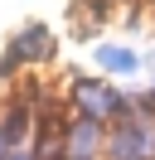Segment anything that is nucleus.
I'll use <instances>...</instances> for the list:
<instances>
[{
  "instance_id": "nucleus-7",
  "label": "nucleus",
  "mask_w": 155,
  "mask_h": 160,
  "mask_svg": "<svg viewBox=\"0 0 155 160\" xmlns=\"http://www.w3.org/2000/svg\"><path fill=\"white\" fill-rule=\"evenodd\" d=\"M5 160H34V155H29V150H24V146H19V150H10V155H5Z\"/></svg>"
},
{
  "instance_id": "nucleus-6",
  "label": "nucleus",
  "mask_w": 155,
  "mask_h": 160,
  "mask_svg": "<svg viewBox=\"0 0 155 160\" xmlns=\"http://www.w3.org/2000/svg\"><path fill=\"white\" fill-rule=\"evenodd\" d=\"M29 126H34V107H29V102H15V107L0 117V136H5L10 146H19V141L29 136Z\"/></svg>"
},
{
  "instance_id": "nucleus-3",
  "label": "nucleus",
  "mask_w": 155,
  "mask_h": 160,
  "mask_svg": "<svg viewBox=\"0 0 155 160\" xmlns=\"http://www.w3.org/2000/svg\"><path fill=\"white\" fill-rule=\"evenodd\" d=\"M63 146H68V160H97L107 150V131L92 117H73L63 126Z\"/></svg>"
},
{
  "instance_id": "nucleus-2",
  "label": "nucleus",
  "mask_w": 155,
  "mask_h": 160,
  "mask_svg": "<svg viewBox=\"0 0 155 160\" xmlns=\"http://www.w3.org/2000/svg\"><path fill=\"white\" fill-rule=\"evenodd\" d=\"M107 160H155V131L145 121H136V112L121 117V121H112Z\"/></svg>"
},
{
  "instance_id": "nucleus-5",
  "label": "nucleus",
  "mask_w": 155,
  "mask_h": 160,
  "mask_svg": "<svg viewBox=\"0 0 155 160\" xmlns=\"http://www.w3.org/2000/svg\"><path fill=\"white\" fill-rule=\"evenodd\" d=\"M97 68L107 73V78H131V73H141V53L126 49V44H97Z\"/></svg>"
},
{
  "instance_id": "nucleus-1",
  "label": "nucleus",
  "mask_w": 155,
  "mask_h": 160,
  "mask_svg": "<svg viewBox=\"0 0 155 160\" xmlns=\"http://www.w3.org/2000/svg\"><path fill=\"white\" fill-rule=\"evenodd\" d=\"M68 102H73V112L78 117H92V121H102V126H112V121H121V117H131V97H121V92L112 88V82H102V78H73L68 82Z\"/></svg>"
},
{
  "instance_id": "nucleus-4",
  "label": "nucleus",
  "mask_w": 155,
  "mask_h": 160,
  "mask_svg": "<svg viewBox=\"0 0 155 160\" xmlns=\"http://www.w3.org/2000/svg\"><path fill=\"white\" fill-rule=\"evenodd\" d=\"M5 53L15 63H44L48 53H53V34H48L44 24H24V29H15V39L5 44Z\"/></svg>"
}]
</instances>
